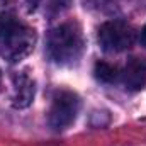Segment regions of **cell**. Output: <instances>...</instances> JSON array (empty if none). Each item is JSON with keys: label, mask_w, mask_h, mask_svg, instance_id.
Instances as JSON below:
<instances>
[{"label": "cell", "mask_w": 146, "mask_h": 146, "mask_svg": "<svg viewBox=\"0 0 146 146\" xmlns=\"http://www.w3.org/2000/svg\"><path fill=\"white\" fill-rule=\"evenodd\" d=\"M36 44L33 27L19 21L14 14H0V56L10 63L24 60Z\"/></svg>", "instance_id": "1"}, {"label": "cell", "mask_w": 146, "mask_h": 146, "mask_svg": "<svg viewBox=\"0 0 146 146\" xmlns=\"http://www.w3.org/2000/svg\"><path fill=\"white\" fill-rule=\"evenodd\" d=\"M46 53L54 65H75L83 53V36L78 24L63 22L53 27L46 39Z\"/></svg>", "instance_id": "2"}, {"label": "cell", "mask_w": 146, "mask_h": 146, "mask_svg": "<svg viewBox=\"0 0 146 146\" xmlns=\"http://www.w3.org/2000/svg\"><path fill=\"white\" fill-rule=\"evenodd\" d=\"M134 29L121 19H112L99 27V44L106 53H121L134 44Z\"/></svg>", "instance_id": "3"}, {"label": "cell", "mask_w": 146, "mask_h": 146, "mask_svg": "<svg viewBox=\"0 0 146 146\" xmlns=\"http://www.w3.org/2000/svg\"><path fill=\"white\" fill-rule=\"evenodd\" d=\"M80 112V99L72 90H58L53 97L48 122L54 131H65L72 126Z\"/></svg>", "instance_id": "4"}, {"label": "cell", "mask_w": 146, "mask_h": 146, "mask_svg": "<svg viewBox=\"0 0 146 146\" xmlns=\"http://www.w3.org/2000/svg\"><path fill=\"white\" fill-rule=\"evenodd\" d=\"M121 80L124 87L131 92L141 90L146 85V60L133 56L127 60L126 66L121 72Z\"/></svg>", "instance_id": "5"}, {"label": "cell", "mask_w": 146, "mask_h": 146, "mask_svg": "<svg viewBox=\"0 0 146 146\" xmlns=\"http://www.w3.org/2000/svg\"><path fill=\"white\" fill-rule=\"evenodd\" d=\"M12 106L17 109H24L31 106L34 99V82L26 72H17L12 75Z\"/></svg>", "instance_id": "6"}, {"label": "cell", "mask_w": 146, "mask_h": 146, "mask_svg": "<svg viewBox=\"0 0 146 146\" xmlns=\"http://www.w3.org/2000/svg\"><path fill=\"white\" fill-rule=\"evenodd\" d=\"M94 75L99 82L102 83H114L121 78V72L117 70V66L106 63V61H99L95 63V68H94Z\"/></svg>", "instance_id": "7"}, {"label": "cell", "mask_w": 146, "mask_h": 146, "mask_svg": "<svg viewBox=\"0 0 146 146\" xmlns=\"http://www.w3.org/2000/svg\"><path fill=\"white\" fill-rule=\"evenodd\" d=\"M95 2H97V5H99L102 10H106V12H114V10L122 9L124 3L129 2V0H95Z\"/></svg>", "instance_id": "8"}, {"label": "cell", "mask_w": 146, "mask_h": 146, "mask_svg": "<svg viewBox=\"0 0 146 146\" xmlns=\"http://www.w3.org/2000/svg\"><path fill=\"white\" fill-rule=\"evenodd\" d=\"M139 42L146 48V26L141 29V33H139Z\"/></svg>", "instance_id": "9"}, {"label": "cell", "mask_w": 146, "mask_h": 146, "mask_svg": "<svg viewBox=\"0 0 146 146\" xmlns=\"http://www.w3.org/2000/svg\"><path fill=\"white\" fill-rule=\"evenodd\" d=\"M0 78H2V75H0Z\"/></svg>", "instance_id": "10"}]
</instances>
